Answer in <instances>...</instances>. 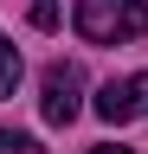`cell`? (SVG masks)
Instances as JSON below:
<instances>
[{"label":"cell","instance_id":"cell-1","mask_svg":"<svg viewBox=\"0 0 148 154\" xmlns=\"http://www.w3.org/2000/svg\"><path fill=\"white\" fill-rule=\"evenodd\" d=\"M71 19L90 45H129L148 32V0H77Z\"/></svg>","mask_w":148,"mask_h":154},{"label":"cell","instance_id":"cell-2","mask_svg":"<svg viewBox=\"0 0 148 154\" xmlns=\"http://www.w3.org/2000/svg\"><path fill=\"white\" fill-rule=\"evenodd\" d=\"M39 109H45V122H52V128H65L71 116L84 109V71L71 64V58L45 64V96H39Z\"/></svg>","mask_w":148,"mask_h":154},{"label":"cell","instance_id":"cell-3","mask_svg":"<svg viewBox=\"0 0 148 154\" xmlns=\"http://www.w3.org/2000/svg\"><path fill=\"white\" fill-rule=\"evenodd\" d=\"M97 116L103 122H135V116H148V71L109 77V84L97 90Z\"/></svg>","mask_w":148,"mask_h":154},{"label":"cell","instance_id":"cell-4","mask_svg":"<svg viewBox=\"0 0 148 154\" xmlns=\"http://www.w3.org/2000/svg\"><path fill=\"white\" fill-rule=\"evenodd\" d=\"M13 84H20V51L7 45V32H0V96H13Z\"/></svg>","mask_w":148,"mask_h":154},{"label":"cell","instance_id":"cell-5","mask_svg":"<svg viewBox=\"0 0 148 154\" xmlns=\"http://www.w3.org/2000/svg\"><path fill=\"white\" fill-rule=\"evenodd\" d=\"M0 154H45V148L32 141L26 128H0Z\"/></svg>","mask_w":148,"mask_h":154},{"label":"cell","instance_id":"cell-6","mask_svg":"<svg viewBox=\"0 0 148 154\" xmlns=\"http://www.w3.org/2000/svg\"><path fill=\"white\" fill-rule=\"evenodd\" d=\"M90 154H129V148H90Z\"/></svg>","mask_w":148,"mask_h":154}]
</instances>
